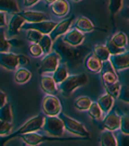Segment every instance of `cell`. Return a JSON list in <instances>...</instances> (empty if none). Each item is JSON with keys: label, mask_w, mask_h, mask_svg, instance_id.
<instances>
[{"label": "cell", "mask_w": 129, "mask_h": 146, "mask_svg": "<svg viewBox=\"0 0 129 146\" xmlns=\"http://www.w3.org/2000/svg\"><path fill=\"white\" fill-rule=\"evenodd\" d=\"M120 125V116L117 115L114 110L111 109L109 112L105 113V117L102 120V128L110 131H115L119 129Z\"/></svg>", "instance_id": "obj_13"}, {"label": "cell", "mask_w": 129, "mask_h": 146, "mask_svg": "<svg viewBox=\"0 0 129 146\" xmlns=\"http://www.w3.org/2000/svg\"><path fill=\"white\" fill-rule=\"evenodd\" d=\"M12 122H7L0 120V136L1 135H7V134L11 133L12 131Z\"/></svg>", "instance_id": "obj_38"}, {"label": "cell", "mask_w": 129, "mask_h": 146, "mask_svg": "<svg viewBox=\"0 0 129 146\" xmlns=\"http://www.w3.org/2000/svg\"><path fill=\"white\" fill-rule=\"evenodd\" d=\"M97 104L99 105L100 109L102 110L103 113H106L109 112L112 108H113V105H114V98L111 96L110 94H104L102 96H100L98 99Z\"/></svg>", "instance_id": "obj_23"}, {"label": "cell", "mask_w": 129, "mask_h": 146, "mask_svg": "<svg viewBox=\"0 0 129 146\" xmlns=\"http://www.w3.org/2000/svg\"><path fill=\"white\" fill-rule=\"evenodd\" d=\"M93 54L101 61L109 60V58L111 56L110 52L107 51L106 47H105V45H96L93 47Z\"/></svg>", "instance_id": "obj_28"}, {"label": "cell", "mask_w": 129, "mask_h": 146, "mask_svg": "<svg viewBox=\"0 0 129 146\" xmlns=\"http://www.w3.org/2000/svg\"><path fill=\"white\" fill-rule=\"evenodd\" d=\"M31 78V73L25 69V68H21V69H16L15 70V74H14V79L18 84H25L27 83Z\"/></svg>", "instance_id": "obj_26"}, {"label": "cell", "mask_w": 129, "mask_h": 146, "mask_svg": "<svg viewBox=\"0 0 129 146\" xmlns=\"http://www.w3.org/2000/svg\"><path fill=\"white\" fill-rule=\"evenodd\" d=\"M119 129L122 131V133L124 134H129V118L127 115H124L120 117V125Z\"/></svg>", "instance_id": "obj_39"}, {"label": "cell", "mask_w": 129, "mask_h": 146, "mask_svg": "<svg viewBox=\"0 0 129 146\" xmlns=\"http://www.w3.org/2000/svg\"><path fill=\"white\" fill-rule=\"evenodd\" d=\"M117 98L122 99L125 103H128L129 102V95H128V86L127 85H120L119 88V93H118V96Z\"/></svg>", "instance_id": "obj_41"}, {"label": "cell", "mask_w": 129, "mask_h": 146, "mask_svg": "<svg viewBox=\"0 0 129 146\" xmlns=\"http://www.w3.org/2000/svg\"><path fill=\"white\" fill-rule=\"evenodd\" d=\"M105 47L107 49V51L110 52V55H116V54H122V52H125V51H126L124 47H118V46H116L115 44L111 40V38L106 40Z\"/></svg>", "instance_id": "obj_35"}, {"label": "cell", "mask_w": 129, "mask_h": 146, "mask_svg": "<svg viewBox=\"0 0 129 146\" xmlns=\"http://www.w3.org/2000/svg\"><path fill=\"white\" fill-rule=\"evenodd\" d=\"M124 0H110V3H109V11L111 13V18L112 21L114 22V17L115 14L120 11L122 7H123Z\"/></svg>", "instance_id": "obj_32"}, {"label": "cell", "mask_w": 129, "mask_h": 146, "mask_svg": "<svg viewBox=\"0 0 129 146\" xmlns=\"http://www.w3.org/2000/svg\"><path fill=\"white\" fill-rule=\"evenodd\" d=\"M84 63L87 70L92 73H99L102 66V61L97 58L94 54H87L86 57L84 58Z\"/></svg>", "instance_id": "obj_17"}, {"label": "cell", "mask_w": 129, "mask_h": 146, "mask_svg": "<svg viewBox=\"0 0 129 146\" xmlns=\"http://www.w3.org/2000/svg\"><path fill=\"white\" fill-rule=\"evenodd\" d=\"M101 75H102V81L103 84H107V83H113L118 80L116 72L114 70V68L112 67L110 60L102 61V66H101Z\"/></svg>", "instance_id": "obj_15"}, {"label": "cell", "mask_w": 129, "mask_h": 146, "mask_svg": "<svg viewBox=\"0 0 129 146\" xmlns=\"http://www.w3.org/2000/svg\"><path fill=\"white\" fill-rule=\"evenodd\" d=\"M68 76V69L65 64H59L56 69L52 72V79L54 80L55 84H60Z\"/></svg>", "instance_id": "obj_24"}, {"label": "cell", "mask_w": 129, "mask_h": 146, "mask_svg": "<svg viewBox=\"0 0 129 146\" xmlns=\"http://www.w3.org/2000/svg\"><path fill=\"white\" fill-rule=\"evenodd\" d=\"M100 145L117 146V139L110 130H104L100 135Z\"/></svg>", "instance_id": "obj_25"}, {"label": "cell", "mask_w": 129, "mask_h": 146, "mask_svg": "<svg viewBox=\"0 0 129 146\" xmlns=\"http://www.w3.org/2000/svg\"><path fill=\"white\" fill-rule=\"evenodd\" d=\"M59 64H60L59 55L55 51L53 52L50 51L49 54H47L40 61V64L38 67V73L40 75H43L45 73H52Z\"/></svg>", "instance_id": "obj_7"}, {"label": "cell", "mask_w": 129, "mask_h": 146, "mask_svg": "<svg viewBox=\"0 0 129 146\" xmlns=\"http://www.w3.org/2000/svg\"><path fill=\"white\" fill-rule=\"evenodd\" d=\"M7 25L6 21V13L0 11V27H5Z\"/></svg>", "instance_id": "obj_46"}, {"label": "cell", "mask_w": 129, "mask_h": 146, "mask_svg": "<svg viewBox=\"0 0 129 146\" xmlns=\"http://www.w3.org/2000/svg\"><path fill=\"white\" fill-rule=\"evenodd\" d=\"M111 40L115 44L116 46H118V47H126V45H127V36H126V34L123 33V32H117V33H115L112 36Z\"/></svg>", "instance_id": "obj_33"}, {"label": "cell", "mask_w": 129, "mask_h": 146, "mask_svg": "<svg viewBox=\"0 0 129 146\" xmlns=\"http://www.w3.org/2000/svg\"><path fill=\"white\" fill-rule=\"evenodd\" d=\"M74 1H80V0H74Z\"/></svg>", "instance_id": "obj_49"}, {"label": "cell", "mask_w": 129, "mask_h": 146, "mask_svg": "<svg viewBox=\"0 0 129 146\" xmlns=\"http://www.w3.org/2000/svg\"><path fill=\"white\" fill-rule=\"evenodd\" d=\"M52 48L54 49V51L59 55L60 60H63L67 66H71V67H75V66L79 64L80 62L84 60L87 54L89 52L88 47H83L81 45L69 46L62 40L61 37L53 40Z\"/></svg>", "instance_id": "obj_1"}, {"label": "cell", "mask_w": 129, "mask_h": 146, "mask_svg": "<svg viewBox=\"0 0 129 146\" xmlns=\"http://www.w3.org/2000/svg\"><path fill=\"white\" fill-rule=\"evenodd\" d=\"M54 1H56V0H45V2H46L47 5H51V3H53Z\"/></svg>", "instance_id": "obj_48"}, {"label": "cell", "mask_w": 129, "mask_h": 146, "mask_svg": "<svg viewBox=\"0 0 129 146\" xmlns=\"http://www.w3.org/2000/svg\"><path fill=\"white\" fill-rule=\"evenodd\" d=\"M91 99L87 96H80L76 99L75 102V108L80 111H87V109L89 108L90 104H91Z\"/></svg>", "instance_id": "obj_31"}, {"label": "cell", "mask_w": 129, "mask_h": 146, "mask_svg": "<svg viewBox=\"0 0 129 146\" xmlns=\"http://www.w3.org/2000/svg\"><path fill=\"white\" fill-rule=\"evenodd\" d=\"M10 49V44L6 38V32L3 27H0V52H6Z\"/></svg>", "instance_id": "obj_36"}, {"label": "cell", "mask_w": 129, "mask_h": 146, "mask_svg": "<svg viewBox=\"0 0 129 146\" xmlns=\"http://www.w3.org/2000/svg\"><path fill=\"white\" fill-rule=\"evenodd\" d=\"M50 136H62L64 133V125L60 119L56 116H47L45 117L41 128Z\"/></svg>", "instance_id": "obj_6"}, {"label": "cell", "mask_w": 129, "mask_h": 146, "mask_svg": "<svg viewBox=\"0 0 129 146\" xmlns=\"http://www.w3.org/2000/svg\"><path fill=\"white\" fill-rule=\"evenodd\" d=\"M40 85L43 91L49 95H54L58 92V87H56L54 80L52 79V76H49V75H43V74L41 75Z\"/></svg>", "instance_id": "obj_21"}, {"label": "cell", "mask_w": 129, "mask_h": 146, "mask_svg": "<svg viewBox=\"0 0 129 146\" xmlns=\"http://www.w3.org/2000/svg\"><path fill=\"white\" fill-rule=\"evenodd\" d=\"M40 0H23V5L26 8H31V7L35 6L39 2Z\"/></svg>", "instance_id": "obj_43"}, {"label": "cell", "mask_w": 129, "mask_h": 146, "mask_svg": "<svg viewBox=\"0 0 129 146\" xmlns=\"http://www.w3.org/2000/svg\"><path fill=\"white\" fill-rule=\"evenodd\" d=\"M24 22L25 20L18 13L12 14V17L9 21V24H8V35H9V37L16 36L20 33V30H21Z\"/></svg>", "instance_id": "obj_16"}, {"label": "cell", "mask_w": 129, "mask_h": 146, "mask_svg": "<svg viewBox=\"0 0 129 146\" xmlns=\"http://www.w3.org/2000/svg\"><path fill=\"white\" fill-rule=\"evenodd\" d=\"M8 42H9V44L11 45L12 44L13 46H15V47H21L22 46V44H23V42L22 40H20V39H18V38H10V39H8Z\"/></svg>", "instance_id": "obj_44"}, {"label": "cell", "mask_w": 129, "mask_h": 146, "mask_svg": "<svg viewBox=\"0 0 129 146\" xmlns=\"http://www.w3.org/2000/svg\"><path fill=\"white\" fill-rule=\"evenodd\" d=\"M0 11L5 13H14L20 12V7L16 0H0Z\"/></svg>", "instance_id": "obj_22"}, {"label": "cell", "mask_w": 129, "mask_h": 146, "mask_svg": "<svg viewBox=\"0 0 129 146\" xmlns=\"http://www.w3.org/2000/svg\"><path fill=\"white\" fill-rule=\"evenodd\" d=\"M127 143H128V135L122 133L120 139L117 141V145H126Z\"/></svg>", "instance_id": "obj_42"}, {"label": "cell", "mask_w": 129, "mask_h": 146, "mask_svg": "<svg viewBox=\"0 0 129 146\" xmlns=\"http://www.w3.org/2000/svg\"><path fill=\"white\" fill-rule=\"evenodd\" d=\"M12 108L10 104H5L0 107V120L7 122H12Z\"/></svg>", "instance_id": "obj_29"}, {"label": "cell", "mask_w": 129, "mask_h": 146, "mask_svg": "<svg viewBox=\"0 0 129 146\" xmlns=\"http://www.w3.org/2000/svg\"><path fill=\"white\" fill-rule=\"evenodd\" d=\"M0 66L9 71H15L20 66V55L13 52H0Z\"/></svg>", "instance_id": "obj_10"}, {"label": "cell", "mask_w": 129, "mask_h": 146, "mask_svg": "<svg viewBox=\"0 0 129 146\" xmlns=\"http://www.w3.org/2000/svg\"><path fill=\"white\" fill-rule=\"evenodd\" d=\"M75 21V27L81 33H90L94 30V25L91 21L86 17L80 15L77 19L74 20Z\"/></svg>", "instance_id": "obj_20"}, {"label": "cell", "mask_w": 129, "mask_h": 146, "mask_svg": "<svg viewBox=\"0 0 129 146\" xmlns=\"http://www.w3.org/2000/svg\"><path fill=\"white\" fill-rule=\"evenodd\" d=\"M88 111V115L89 117H91L92 119H94V120H98V119H101V117H102V110L100 109V107H99V105L97 103H91L90 104V106H89V108L87 109Z\"/></svg>", "instance_id": "obj_34"}, {"label": "cell", "mask_w": 129, "mask_h": 146, "mask_svg": "<svg viewBox=\"0 0 129 146\" xmlns=\"http://www.w3.org/2000/svg\"><path fill=\"white\" fill-rule=\"evenodd\" d=\"M74 20H75V15H71L69 18L64 19V20H62L61 22L56 23L55 26L53 27V30L51 31L49 34V36L51 37V39L54 40L56 38L63 36V35L71 29V25H72V23L74 22Z\"/></svg>", "instance_id": "obj_11"}, {"label": "cell", "mask_w": 129, "mask_h": 146, "mask_svg": "<svg viewBox=\"0 0 129 146\" xmlns=\"http://www.w3.org/2000/svg\"><path fill=\"white\" fill-rule=\"evenodd\" d=\"M28 50H29V54H31L33 57H35V58H37V57H40V56L43 55L41 47L38 45V43H31Z\"/></svg>", "instance_id": "obj_40"}, {"label": "cell", "mask_w": 129, "mask_h": 146, "mask_svg": "<svg viewBox=\"0 0 129 146\" xmlns=\"http://www.w3.org/2000/svg\"><path fill=\"white\" fill-rule=\"evenodd\" d=\"M111 64L114 68L115 71H120L128 69L129 67V55L128 52H122V54H116V55H111L110 58Z\"/></svg>", "instance_id": "obj_14"}, {"label": "cell", "mask_w": 129, "mask_h": 146, "mask_svg": "<svg viewBox=\"0 0 129 146\" xmlns=\"http://www.w3.org/2000/svg\"><path fill=\"white\" fill-rule=\"evenodd\" d=\"M87 83H88V76L85 73L68 75L63 82L58 84V90H60V92L64 96H69L76 88L86 85Z\"/></svg>", "instance_id": "obj_3"}, {"label": "cell", "mask_w": 129, "mask_h": 146, "mask_svg": "<svg viewBox=\"0 0 129 146\" xmlns=\"http://www.w3.org/2000/svg\"><path fill=\"white\" fill-rule=\"evenodd\" d=\"M28 63H29L28 58H26L23 55H20V64H28Z\"/></svg>", "instance_id": "obj_47"}, {"label": "cell", "mask_w": 129, "mask_h": 146, "mask_svg": "<svg viewBox=\"0 0 129 146\" xmlns=\"http://www.w3.org/2000/svg\"><path fill=\"white\" fill-rule=\"evenodd\" d=\"M52 44H53V40L51 39V37L49 36V34H43L41 38L39 39L38 42V45L41 47V50H43V54L47 55L49 54L52 49Z\"/></svg>", "instance_id": "obj_27"}, {"label": "cell", "mask_w": 129, "mask_h": 146, "mask_svg": "<svg viewBox=\"0 0 129 146\" xmlns=\"http://www.w3.org/2000/svg\"><path fill=\"white\" fill-rule=\"evenodd\" d=\"M43 111L46 116H58L62 111L61 103L54 95H47L43 100Z\"/></svg>", "instance_id": "obj_8"}, {"label": "cell", "mask_w": 129, "mask_h": 146, "mask_svg": "<svg viewBox=\"0 0 129 146\" xmlns=\"http://www.w3.org/2000/svg\"><path fill=\"white\" fill-rule=\"evenodd\" d=\"M21 140L24 141V143L28 146H36L39 145L40 143L43 142H54V141H73V140H80V139H84V137H80V139H62L60 136H47V135H41V134L37 133L36 132H29V133H25L22 134L18 136Z\"/></svg>", "instance_id": "obj_5"}, {"label": "cell", "mask_w": 129, "mask_h": 146, "mask_svg": "<svg viewBox=\"0 0 129 146\" xmlns=\"http://www.w3.org/2000/svg\"><path fill=\"white\" fill-rule=\"evenodd\" d=\"M43 119L45 117L43 115H37V116L33 117L31 119L27 120L24 124L21 127V128L16 130L14 133L12 134H7L3 139L0 140V146L7 144L9 141H11L14 137H18L20 135L25 133H29V132H36V131H39L40 129L43 128Z\"/></svg>", "instance_id": "obj_2"}, {"label": "cell", "mask_w": 129, "mask_h": 146, "mask_svg": "<svg viewBox=\"0 0 129 146\" xmlns=\"http://www.w3.org/2000/svg\"><path fill=\"white\" fill-rule=\"evenodd\" d=\"M58 116L60 117V119L62 120L63 122V125H64V130H66L68 132H71V133L73 134H76V135H78L80 137H84V139H89V131L86 129V127L83 124V123H80L79 121H77V120H75L73 118H71V117L66 116L65 113H63V112H60Z\"/></svg>", "instance_id": "obj_4"}, {"label": "cell", "mask_w": 129, "mask_h": 146, "mask_svg": "<svg viewBox=\"0 0 129 146\" xmlns=\"http://www.w3.org/2000/svg\"><path fill=\"white\" fill-rule=\"evenodd\" d=\"M5 104H7V94L0 90V107H2Z\"/></svg>", "instance_id": "obj_45"}, {"label": "cell", "mask_w": 129, "mask_h": 146, "mask_svg": "<svg viewBox=\"0 0 129 146\" xmlns=\"http://www.w3.org/2000/svg\"><path fill=\"white\" fill-rule=\"evenodd\" d=\"M56 22L52 20H45V21H38V22H24L21 30H35L40 32L41 34H50V32L53 30Z\"/></svg>", "instance_id": "obj_9"}, {"label": "cell", "mask_w": 129, "mask_h": 146, "mask_svg": "<svg viewBox=\"0 0 129 146\" xmlns=\"http://www.w3.org/2000/svg\"><path fill=\"white\" fill-rule=\"evenodd\" d=\"M103 85H104V88L107 94H110L113 98H117L118 93H119V88H120V83L118 80L113 82V83H107V84H103Z\"/></svg>", "instance_id": "obj_30"}, {"label": "cell", "mask_w": 129, "mask_h": 146, "mask_svg": "<svg viewBox=\"0 0 129 146\" xmlns=\"http://www.w3.org/2000/svg\"><path fill=\"white\" fill-rule=\"evenodd\" d=\"M62 40L69 46H79L85 40V35L76 27L73 30H68L63 36H61Z\"/></svg>", "instance_id": "obj_12"}, {"label": "cell", "mask_w": 129, "mask_h": 146, "mask_svg": "<svg viewBox=\"0 0 129 146\" xmlns=\"http://www.w3.org/2000/svg\"><path fill=\"white\" fill-rule=\"evenodd\" d=\"M50 8H51L52 13L59 18L65 17L69 11V5L66 0H56L50 5Z\"/></svg>", "instance_id": "obj_18"}, {"label": "cell", "mask_w": 129, "mask_h": 146, "mask_svg": "<svg viewBox=\"0 0 129 146\" xmlns=\"http://www.w3.org/2000/svg\"><path fill=\"white\" fill-rule=\"evenodd\" d=\"M18 14L25 20V22H38V21H45L49 20V17L43 12L39 11H33V10H24L20 11Z\"/></svg>", "instance_id": "obj_19"}, {"label": "cell", "mask_w": 129, "mask_h": 146, "mask_svg": "<svg viewBox=\"0 0 129 146\" xmlns=\"http://www.w3.org/2000/svg\"><path fill=\"white\" fill-rule=\"evenodd\" d=\"M41 36H43V34L35 30H27V33H26V38L31 43H38Z\"/></svg>", "instance_id": "obj_37"}]
</instances>
